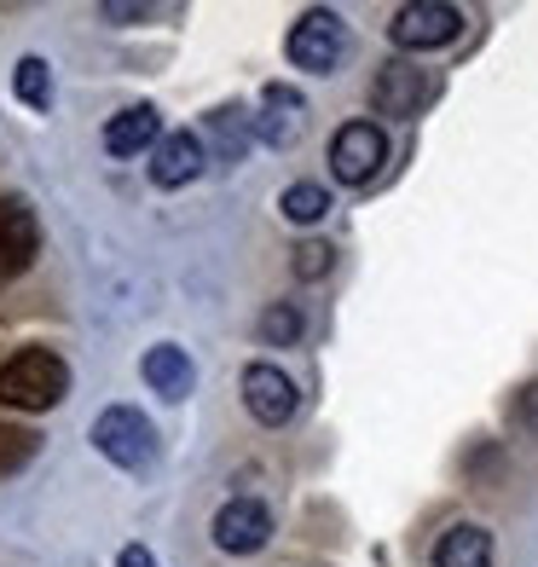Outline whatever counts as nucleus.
<instances>
[{"mask_svg":"<svg viewBox=\"0 0 538 567\" xmlns=\"http://www.w3.org/2000/svg\"><path fill=\"white\" fill-rule=\"evenodd\" d=\"M428 99H434L428 70L405 64V59L382 64V70H376V82H371V105H376V116H394V122H412V116L428 105Z\"/></svg>","mask_w":538,"mask_h":567,"instance_id":"6e6552de","label":"nucleus"},{"mask_svg":"<svg viewBox=\"0 0 538 567\" xmlns=\"http://www.w3.org/2000/svg\"><path fill=\"white\" fill-rule=\"evenodd\" d=\"M168 134H163V116L157 105H127L105 122V151L111 157H139V151H157Z\"/></svg>","mask_w":538,"mask_h":567,"instance_id":"f8f14e48","label":"nucleus"},{"mask_svg":"<svg viewBox=\"0 0 538 567\" xmlns=\"http://www.w3.org/2000/svg\"><path fill=\"white\" fill-rule=\"evenodd\" d=\"M93 452L105 463H116V470L139 475L157 463V429H151V417L139 405H111L93 417Z\"/></svg>","mask_w":538,"mask_h":567,"instance_id":"f03ea898","label":"nucleus"},{"mask_svg":"<svg viewBox=\"0 0 538 567\" xmlns=\"http://www.w3.org/2000/svg\"><path fill=\"white\" fill-rule=\"evenodd\" d=\"M278 215L296 220V226H313V220L330 215V192L319 186V179H296V186L278 197Z\"/></svg>","mask_w":538,"mask_h":567,"instance_id":"f3484780","label":"nucleus"},{"mask_svg":"<svg viewBox=\"0 0 538 567\" xmlns=\"http://www.w3.org/2000/svg\"><path fill=\"white\" fill-rule=\"evenodd\" d=\"M261 111H267V116H255V134H261L267 145H290V140L301 134V111H307V105H301L296 87H278V82H272V87L261 93Z\"/></svg>","mask_w":538,"mask_h":567,"instance_id":"ddd939ff","label":"nucleus"},{"mask_svg":"<svg viewBox=\"0 0 538 567\" xmlns=\"http://www.w3.org/2000/svg\"><path fill=\"white\" fill-rule=\"evenodd\" d=\"M70 394V365L53 348H18L0 365V405L12 411H53Z\"/></svg>","mask_w":538,"mask_h":567,"instance_id":"f257e3e1","label":"nucleus"},{"mask_svg":"<svg viewBox=\"0 0 538 567\" xmlns=\"http://www.w3.org/2000/svg\"><path fill=\"white\" fill-rule=\"evenodd\" d=\"M434 567H493V533L475 522H457L434 545Z\"/></svg>","mask_w":538,"mask_h":567,"instance_id":"4468645a","label":"nucleus"},{"mask_svg":"<svg viewBox=\"0 0 538 567\" xmlns=\"http://www.w3.org/2000/svg\"><path fill=\"white\" fill-rule=\"evenodd\" d=\"M209 134L220 140V157H226V163H244V151H249V140H255V122H249L238 105H220V111H209Z\"/></svg>","mask_w":538,"mask_h":567,"instance_id":"dca6fc26","label":"nucleus"},{"mask_svg":"<svg viewBox=\"0 0 538 567\" xmlns=\"http://www.w3.org/2000/svg\"><path fill=\"white\" fill-rule=\"evenodd\" d=\"M35 434L30 429H0V475H12V470H23V463L35 457Z\"/></svg>","mask_w":538,"mask_h":567,"instance_id":"aec40b11","label":"nucleus"},{"mask_svg":"<svg viewBox=\"0 0 538 567\" xmlns=\"http://www.w3.org/2000/svg\"><path fill=\"white\" fill-rule=\"evenodd\" d=\"M116 567H157V556H151L145 545H122V556H116Z\"/></svg>","mask_w":538,"mask_h":567,"instance_id":"412c9836","label":"nucleus"},{"mask_svg":"<svg viewBox=\"0 0 538 567\" xmlns=\"http://www.w3.org/2000/svg\"><path fill=\"white\" fill-rule=\"evenodd\" d=\"M203 168H209V145H203V134H186V127L151 151V186L163 192L192 186V179H203Z\"/></svg>","mask_w":538,"mask_h":567,"instance_id":"9d476101","label":"nucleus"},{"mask_svg":"<svg viewBox=\"0 0 538 567\" xmlns=\"http://www.w3.org/2000/svg\"><path fill=\"white\" fill-rule=\"evenodd\" d=\"M290 267H296L301 284H313V278H324L330 267H337V249H330L324 238H307V244H296V261Z\"/></svg>","mask_w":538,"mask_h":567,"instance_id":"6ab92c4d","label":"nucleus"},{"mask_svg":"<svg viewBox=\"0 0 538 567\" xmlns=\"http://www.w3.org/2000/svg\"><path fill=\"white\" fill-rule=\"evenodd\" d=\"M296 405H301V394H296L290 371H278L272 359H255V365L244 371V411L261 429H284L296 417Z\"/></svg>","mask_w":538,"mask_h":567,"instance_id":"423d86ee","label":"nucleus"},{"mask_svg":"<svg viewBox=\"0 0 538 567\" xmlns=\"http://www.w3.org/2000/svg\"><path fill=\"white\" fill-rule=\"evenodd\" d=\"M41 255V220L23 197H0V278L30 272Z\"/></svg>","mask_w":538,"mask_h":567,"instance_id":"1a4fd4ad","label":"nucleus"},{"mask_svg":"<svg viewBox=\"0 0 538 567\" xmlns=\"http://www.w3.org/2000/svg\"><path fill=\"white\" fill-rule=\"evenodd\" d=\"M284 53L307 75H330V70L348 59V23H342V12H324V7L319 12H301L290 41H284Z\"/></svg>","mask_w":538,"mask_h":567,"instance_id":"7ed1b4c3","label":"nucleus"},{"mask_svg":"<svg viewBox=\"0 0 538 567\" xmlns=\"http://www.w3.org/2000/svg\"><path fill=\"white\" fill-rule=\"evenodd\" d=\"M301 330H307V319H301V307H290V301H272L261 313V342L267 348H296Z\"/></svg>","mask_w":538,"mask_h":567,"instance_id":"a211bd4d","label":"nucleus"},{"mask_svg":"<svg viewBox=\"0 0 538 567\" xmlns=\"http://www.w3.org/2000/svg\"><path fill=\"white\" fill-rule=\"evenodd\" d=\"M139 377H145V389L157 394V400H168V405H179V400L192 394V382H197V371H192L186 348H174V342L145 348V359H139Z\"/></svg>","mask_w":538,"mask_h":567,"instance_id":"9b49d317","label":"nucleus"},{"mask_svg":"<svg viewBox=\"0 0 538 567\" xmlns=\"http://www.w3.org/2000/svg\"><path fill=\"white\" fill-rule=\"evenodd\" d=\"M389 163V134L376 122H342L337 140H330V174L342 186H371Z\"/></svg>","mask_w":538,"mask_h":567,"instance_id":"39448f33","label":"nucleus"},{"mask_svg":"<svg viewBox=\"0 0 538 567\" xmlns=\"http://www.w3.org/2000/svg\"><path fill=\"white\" fill-rule=\"evenodd\" d=\"M12 93H18V105L23 111H53V70H46V59H18V70H12Z\"/></svg>","mask_w":538,"mask_h":567,"instance_id":"2eb2a0df","label":"nucleus"},{"mask_svg":"<svg viewBox=\"0 0 538 567\" xmlns=\"http://www.w3.org/2000/svg\"><path fill=\"white\" fill-rule=\"evenodd\" d=\"M457 35H464V12L452 0H412L389 23V41L400 53H434V47H452Z\"/></svg>","mask_w":538,"mask_h":567,"instance_id":"20e7f679","label":"nucleus"},{"mask_svg":"<svg viewBox=\"0 0 538 567\" xmlns=\"http://www.w3.org/2000/svg\"><path fill=\"white\" fill-rule=\"evenodd\" d=\"M209 533H215V550H226V556H255V550H267V538H272V509H267L261 498H226V504L215 509Z\"/></svg>","mask_w":538,"mask_h":567,"instance_id":"0eeeda50","label":"nucleus"}]
</instances>
